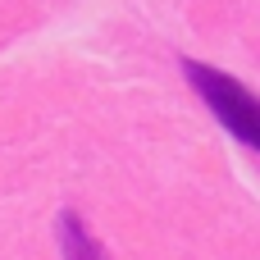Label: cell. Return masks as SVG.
<instances>
[{
	"instance_id": "obj_1",
	"label": "cell",
	"mask_w": 260,
	"mask_h": 260,
	"mask_svg": "<svg viewBox=\"0 0 260 260\" xmlns=\"http://www.w3.org/2000/svg\"><path fill=\"white\" fill-rule=\"evenodd\" d=\"M183 78L192 82V91L206 101V110H210L242 146L260 151V96L247 82H238V78L210 69V64H197V59H183Z\"/></svg>"
},
{
	"instance_id": "obj_2",
	"label": "cell",
	"mask_w": 260,
	"mask_h": 260,
	"mask_svg": "<svg viewBox=\"0 0 260 260\" xmlns=\"http://www.w3.org/2000/svg\"><path fill=\"white\" fill-rule=\"evenodd\" d=\"M55 238H59V256H64V260H110V256H105V247L91 238V229L82 224L78 210H59V219H55Z\"/></svg>"
}]
</instances>
